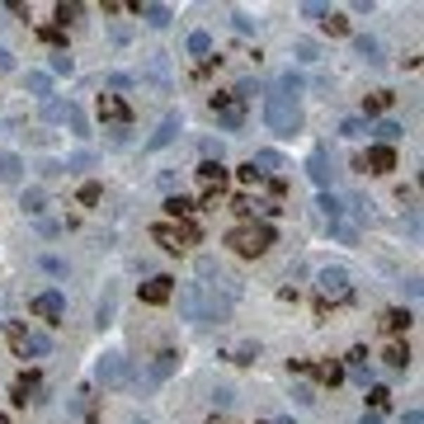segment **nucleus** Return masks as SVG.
I'll return each mask as SVG.
<instances>
[{
  "label": "nucleus",
  "mask_w": 424,
  "mask_h": 424,
  "mask_svg": "<svg viewBox=\"0 0 424 424\" xmlns=\"http://www.w3.org/2000/svg\"><path fill=\"white\" fill-rule=\"evenodd\" d=\"M264 123H269V132H278V137L302 132V99L297 94H288V90L264 94Z\"/></svg>",
  "instance_id": "obj_1"
},
{
  "label": "nucleus",
  "mask_w": 424,
  "mask_h": 424,
  "mask_svg": "<svg viewBox=\"0 0 424 424\" xmlns=\"http://www.w3.org/2000/svg\"><path fill=\"white\" fill-rule=\"evenodd\" d=\"M274 240H278V231H274L269 221H240V226L226 231V245H231L236 255H245V259H259Z\"/></svg>",
  "instance_id": "obj_2"
},
{
  "label": "nucleus",
  "mask_w": 424,
  "mask_h": 424,
  "mask_svg": "<svg viewBox=\"0 0 424 424\" xmlns=\"http://www.w3.org/2000/svg\"><path fill=\"white\" fill-rule=\"evenodd\" d=\"M94 382L109 387V392H118V387H132V382H137V368H132V359H127L123 349H109L104 359L94 363Z\"/></svg>",
  "instance_id": "obj_3"
},
{
  "label": "nucleus",
  "mask_w": 424,
  "mask_h": 424,
  "mask_svg": "<svg viewBox=\"0 0 424 424\" xmlns=\"http://www.w3.org/2000/svg\"><path fill=\"white\" fill-rule=\"evenodd\" d=\"M316 297H321V307H340V302L354 297V278H349L345 264H326L321 274H316Z\"/></svg>",
  "instance_id": "obj_4"
},
{
  "label": "nucleus",
  "mask_w": 424,
  "mask_h": 424,
  "mask_svg": "<svg viewBox=\"0 0 424 424\" xmlns=\"http://www.w3.org/2000/svg\"><path fill=\"white\" fill-rule=\"evenodd\" d=\"M5 335H10V349H15L19 359H47L52 354V340H47L43 330H29L24 321H10Z\"/></svg>",
  "instance_id": "obj_5"
},
{
  "label": "nucleus",
  "mask_w": 424,
  "mask_h": 424,
  "mask_svg": "<svg viewBox=\"0 0 424 424\" xmlns=\"http://www.w3.org/2000/svg\"><path fill=\"white\" fill-rule=\"evenodd\" d=\"M151 240H156L160 250L179 255V250H188V245H198V226H193V221H156V226H151Z\"/></svg>",
  "instance_id": "obj_6"
},
{
  "label": "nucleus",
  "mask_w": 424,
  "mask_h": 424,
  "mask_svg": "<svg viewBox=\"0 0 424 424\" xmlns=\"http://www.w3.org/2000/svg\"><path fill=\"white\" fill-rule=\"evenodd\" d=\"M207 109H212V118H217L226 132H240V127H245V104H240L231 90H217L207 99Z\"/></svg>",
  "instance_id": "obj_7"
},
{
  "label": "nucleus",
  "mask_w": 424,
  "mask_h": 424,
  "mask_svg": "<svg viewBox=\"0 0 424 424\" xmlns=\"http://www.w3.org/2000/svg\"><path fill=\"white\" fill-rule=\"evenodd\" d=\"M29 311L38 316V321H47V326H62V321H66V293H57V288H43V293H33Z\"/></svg>",
  "instance_id": "obj_8"
},
{
  "label": "nucleus",
  "mask_w": 424,
  "mask_h": 424,
  "mask_svg": "<svg viewBox=\"0 0 424 424\" xmlns=\"http://www.w3.org/2000/svg\"><path fill=\"white\" fill-rule=\"evenodd\" d=\"M99 118H104V123H109V132H118V127H127L132 123V109H127V99L123 94H99Z\"/></svg>",
  "instance_id": "obj_9"
},
{
  "label": "nucleus",
  "mask_w": 424,
  "mask_h": 424,
  "mask_svg": "<svg viewBox=\"0 0 424 424\" xmlns=\"http://www.w3.org/2000/svg\"><path fill=\"white\" fill-rule=\"evenodd\" d=\"M307 174H311V184L321 188V193H330V184H335V160H330L326 146H316L311 156H307Z\"/></svg>",
  "instance_id": "obj_10"
},
{
  "label": "nucleus",
  "mask_w": 424,
  "mask_h": 424,
  "mask_svg": "<svg viewBox=\"0 0 424 424\" xmlns=\"http://www.w3.org/2000/svg\"><path fill=\"white\" fill-rule=\"evenodd\" d=\"M179 132H184V113H179V109H170L165 118H160V127L151 132V137H146V151H160V146H170V141L179 137Z\"/></svg>",
  "instance_id": "obj_11"
},
{
  "label": "nucleus",
  "mask_w": 424,
  "mask_h": 424,
  "mask_svg": "<svg viewBox=\"0 0 424 424\" xmlns=\"http://www.w3.org/2000/svg\"><path fill=\"white\" fill-rule=\"evenodd\" d=\"M359 170H368V174H392V170H396V151H392V146H377V141H373V146H368V151L359 156Z\"/></svg>",
  "instance_id": "obj_12"
},
{
  "label": "nucleus",
  "mask_w": 424,
  "mask_h": 424,
  "mask_svg": "<svg viewBox=\"0 0 424 424\" xmlns=\"http://www.w3.org/2000/svg\"><path fill=\"white\" fill-rule=\"evenodd\" d=\"M137 293H141V302H146V307H165V302L174 297V278H165V274H151V278L141 283Z\"/></svg>",
  "instance_id": "obj_13"
},
{
  "label": "nucleus",
  "mask_w": 424,
  "mask_h": 424,
  "mask_svg": "<svg viewBox=\"0 0 424 424\" xmlns=\"http://www.w3.org/2000/svg\"><path fill=\"white\" fill-rule=\"evenodd\" d=\"M179 311H184V321L203 326V288H198V283H184V288H179Z\"/></svg>",
  "instance_id": "obj_14"
},
{
  "label": "nucleus",
  "mask_w": 424,
  "mask_h": 424,
  "mask_svg": "<svg viewBox=\"0 0 424 424\" xmlns=\"http://www.w3.org/2000/svg\"><path fill=\"white\" fill-rule=\"evenodd\" d=\"M38 392H43V377L33 373V368H24V373L15 377V406H29V401H38Z\"/></svg>",
  "instance_id": "obj_15"
},
{
  "label": "nucleus",
  "mask_w": 424,
  "mask_h": 424,
  "mask_svg": "<svg viewBox=\"0 0 424 424\" xmlns=\"http://www.w3.org/2000/svg\"><path fill=\"white\" fill-rule=\"evenodd\" d=\"M345 377H354L359 387H368V382H373V368H368V349H349V359H345Z\"/></svg>",
  "instance_id": "obj_16"
},
{
  "label": "nucleus",
  "mask_w": 424,
  "mask_h": 424,
  "mask_svg": "<svg viewBox=\"0 0 424 424\" xmlns=\"http://www.w3.org/2000/svg\"><path fill=\"white\" fill-rule=\"evenodd\" d=\"M193 174H198V179H203V184H207V193H217V188L226 184V179H231L221 160H198V170H193Z\"/></svg>",
  "instance_id": "obj_17"
},
{
  "label": "nucleus",
  "mask_w": 424,
  "mask_h": 424,
  "mask_svg": "<svg viewBox=\"0 0 424 424\" xmlns=\"http://www.w3.org/2000/svg\"><path fill=\"white\" fill-rule=\"evenodd\" d=\"M174 368H179V354H174V349H160L156 363H151V377H146V387H160V382H165Z\"/></svg>",
  "instance_id": "obj_18"
},
{
  "label": "nucleus",
  "mask_w": 424,
  "mask_h": 424,
  "mask_svg": "<svg viewBox=\"0 0 424 424\" xmlns=\"http://www.w3.org/2000/svg\"><path fill=\"white\" fill-rule=\"evenodd\" d=\"M250 165H255L259 174H264V179H278V174L288 170V160H283L278 151H255V156H250Z\"/></svg>",
  "instance_id": "obj_19"
},
{
  "label": "nucleus",
  "mask_w": 424,
  "mask_h": 424,
  "mask_svg": "<svg viewBox=\"0 0 424 424\" xmlns=\"http://www.w3.org/2000/svg\"><path fill=\"white\" fill-rule=\"evenodd\" d=\"M368 132H373V137H377V146H396V141L406 137V127L396 123V118H377V123L368 127Z\"/></svg>",
  "instance_id": "obj_20"
},
{
  "label": "nucleus",
  "mask_w": 424,
  "mask_h": 424,
  "mask_svg": "<svg viewBox=\"0 0 424 424\" xmlns=\"http://www.w3.org/2000/svg\"><path fill=\"white\" fill-rule=\"evenodd\" d=\"M132 10H137V15L146 19L151 29H165V24L174 19V10H170V5H151V0H141V5H132Z\"/></svg>",
  "instance_id": "obj_21"
},
{
  "label": "nucleus",
  "mask_w": 424,
  "mask_h": 424,
  "mask_svg": "<svg viewBox=\"0 0 424 424\" xmlns=\"http://www.w3.org/2000/svg\"><path fill=\"white\" fill-rule=\"evenodd\" d=\"M24 179V160L15 151H0V184H19Z\"/></svg>",
  "instance_id": "obj_22"
},
{
  "label": "nucleus",
  "mask_w": 424,
  "mask_h": 424,
  "mask_svg": "<svg viewBox=\"0 0 424 424\" xmlns=\"http://www.w3.org/2000/svg\"><path fill=\"white\" fill-rule=\"evenodd\" d=\"M193 198H184V193H170V198H165V212H170V221H188L193 217Z\"/></svg>",
  "instance_id": "obj_23"
},
{
  "label": "nucleus",
  "mask_w": 424,
  "mask_h": 424,
  "mask_svg": "<svg viewBox=\"0 0 424 424\" xmlns=\"http://www.w3.org/2000/svg\"><path fill=\"white\" fill-rule=\"evenodd\" d=\"M113 311H118V293H113V288H104V297H99V311H94V326H99V330L113 326Z\"/></svg>",
  "instance_id": "obj_24"
},
{
  "label": "nucleus",
  "mask_w": 424,
  "mask_h": 424,
  "mask_svg": "<svg viewBox=\"0 0 424 424\" xmlns=\"http://www.w3.org/2000/svg\"><path fill=\"white\" fill-rule=\"evenodd\" d=\"M410 321H415V316H410L406 307H392V311L382 316V330H387V335H401V330H410Z\"/></svg>",
  "instance_id": "obj_25"
},
{
  "label": "nucleus",
  "mask_w": 424,
  "mask_h": 424,
  "mask_svg": "<svg viewBox=\"0 0 424 424\" xmlns=\"http://www.w3.org/2000/svg\"><path fill=\"white\" fill-rule=\"evenodd\" d=\"M188 57H203V62H207V57H212V33H203V29H193V33H188Z\"/></svg>",
  "instance_id": "obj_26"
},
{
  "label": "nucleus",
  "mask_w": 424,
  "mask_h": 424,
  "mask_svg": "<svg viewBox=\"0 0 424 424\" xmlns=\"http://www.w3.org/2000/svg\"><path fill=\"white\" fill-rule=\"evenodd\" d=\"M19 207H24L29 217H43V212H47V193H43V188H24V198H19Z\"/></svg>",
  "instance_id": "obj_27"
},
{
  "label": "nucleus",
  "mask_w": 424,
  "mask_h": 424,
  "mask_svg": "<svg viewBox=\"0 0 424 424\" xmlns=\"http://www.w3.org/2000/svg\"><path fill=\"white\" fill-rule=\"evenodd\" d=\"M382 359H387V368L406 373V368H410V345H401V340H396V345H387V354H382Z\"/></svg>",
  "instance_id": "obj_28"
},
{
  "label": "nucleus",
  "mask_w": 424,
  "mask_h": 424,
  "mask_svg": "<svg viewBox=\"0 0 424 424\" xmlns=\"http://www.w3.org/2000/svg\"><path fill=\"white\" fill-rule=\"evenodd\" d=\"M316 377H321L326 387H340V382H345V363H335V359L316 363Z\"/></svg>",
  "instance_id": "obj_29"
},
{
  "label": "nucleus",
  "mask_w": 424,
  "mask_h": 424,
  "mask_svg": "<svg viewBox=\"0 0 424 424\" xmlns=\"http://www.w3.org/2000/svg\"><path fill=\"white\" fill-rule=\"evenodd\" d=\"M354 52H359L363 62H382V47H377V38H368V33L354 38Z\"/></svg>",
  "instance_id": "obj_30"
},
{
  "label": "nucleus",
  "mask_w": 424,
  "mask_h": 424,
  "mask_svg": "<svg viewBox=\"0 0 424 424\" xmlns=\"http://www.w3.org/2000/svg\"><path fill=\"white\" fill-rule=\"evenodd\" d=\"M29 94H38V99H52V76H47V71H29Z\"/></svg>",
  "instance_id": "obj_31"
},
{
  "label": "nucleus",
  "mask_w": 424,
  "mask_h": 424,
  "mask_svg": "<svg viewBox=\"0 0 424 424\" xmlns=\"http://www.w3.org/2000/svg\"><path fill=\"white\" fill-rule=\"evenodd\" d=\"M236 179H240V184H245V188H269V179H264V174H259V170H255L250 160H245V165L236 170Z\"/></svg>",
  "instance_id": "obj_32"
},
{
  "label": "nucleus",
  "mask_w": 424,
  "mask_h": 424,
  "mask_svg": "<svg viewBox=\"0 0 424 424\" xmlns=\"http://www.w3.org/2000/svg\"><path fill=\"white\" fill-rule=\"evenodd\" d=\"M226 359H231V363H245V368H250V363L259 359V345H255V340H245V345H236Z\"/></svg>",
  "instance_id": "obj_33"
},
{
  "label": "nucleus",
  "mask_w": 424,
  "mask_h": 424,
  "mask_svg": "<svg viewBox=\"0 0 424 424\" xmlns=\"http://www.w3.org/2000/svg\"><path fill=\"white\" fill-rule=\"evenodd\" d=\"M80 15H85V5H76V0L66 5V0H62V5H57V29H66V24H76Z\"/></svg>",
  "instance_id": "obj_34"
},
{
  "label": "nucleus",
  "mask_w": 424,
  "mask_h": 424,
  "mask_svg": "<svg viewBox=\"0 0 424 424\" xmlns=\"http://www.w3.org/2000/svg\"><path fill=\"white\" fill-rule=\"evenodd\" d=\"M321 212H326V221H330V226H335V221L345 217V203H340L335 193H321Z\"/></svg>",
  "instance_id": "obj_35"
},
{
  "label": "nucleus",
  "mask_w": 424,
  "mask_h": 424,
  "mask_svg": "<svg viewBox=\"0 0 424 424\" xmlns=\"http://www.w3.org/2000/svg\"><path fill=\"white\" fill-rule=\"evenodd\" d=\"M38 38H43V43H52V52H66V29H57V24L38 29Z\"/></svg>",
  "instance_id": "obj_36"
},
{
  "label": "nucleus",
  "mask_w": 424,
  "mask_h": 424,
  "mask_svg": "<svg viewBox=\"0 0 424 424\" xmlns=\"http://www.w3.org/2000/svg\"><path fill=\"white\" fill-rule=\"evenodd\" d=\"M66 123H71V132H76V137H90V123H85V113H80L76 104H66Z\"/></svg>",
  "instance_id": "obj_37"
},
{
  "label": "nucleus",
  "mask_w": 424,
  "mask_h": 424,
  "mask_svg": "<svg viewBox=\"0 0 424 424\" xmlns=\"http://www.w3.org/2000/svg\"><path fill=\"white\" fill-rule=\"evenodd\" d=\"M52 76H71V71H76V62H71V52H52Z\"/></svg>",
  "instance_id": "obj_38"
},
{
  "label": "nucleus",
  "mask_w": 424,
  "mask_h": 424,
  "mask_svg": "<svg viewBox=\"0 0 424 424\" xmlns=\"http://www.w3.org/2000/svg\"><path fill=\"white\" fill-rule=\"evenodd\" d=\"M43 118L47 123H66V104L62 99H43Z\"/></svg>",
  "instance_id": "obj_39"
},
{
  "label": "nucleus",
  "mask_w": 424,
  "mask_h": 424,
  "mask_svg": "<svg viewBox=\"0 0 424 424\" xmlns=\"http://www.w3.org/2000/svg\"><path fill=\"white\" fill-rule=\"evenodd\" d=\"M236 99H240V104H250V99H255V94H259V85H255V76H245V80H240V85H236Z\"/></svg>",
  "instance_id": "obj_40"
},
{
  "label": "nucleus",
  "mask_w": 424,
  "mask_h": 424,
  "mask_svg": "<svg viewBox=\"0 0 424 424\" xmlns=\"http://www.w3.org/2000/svg\"><path fill=\"white\" fill-rule=\"evenodd\" d=\"M321 29H326V33H349V19H345V15H335V10H330V15L321 19Z\"/></svg>",
  "instance_id": "obj_41"
},
{
  "label": "nucleus",
  "mask_w": 424,
  "mask_h": 424,
  "mask_svg": "<svg viewBox=\"0 0 424 424\" xmlns=\"http://www.w3.org/2000/svg\"><path fill=\"white\" fill-rule=\"evenodd\" d=\"M363 109H368V113H387V109H392V94H387V90H377L373 99L363 104Z\"/></svg>",
  "instance_id": "obj_42"
},
{
  "label": "nucleus",
  "mask_w": 424,
  "mask_h": 424,
  "mask_svg": "<svg viewBox=\"0 0 424 424\" xmlns=\"http://www.w3.org/2000/svg\"><path fill=\"white\" fill-rule=\"evenodd\" d=\"M297 57L302 62H321V47H316L311 38H297Z\"/></svg>",
  "instance_id": "obj_43"
},
{
  "label": "nucleus",
  "mask_w": 424,
  "mask_h": 424,
  "mask_svg": "<svg viewBox=\"0 0 424 424\" xmlns=\"http://www.w3.org/2000/svg\"><path fill=\"white\" fill-rule=\"evenodd\" d=\"M76 198H80L85 207H94L99 198H104V188H99V184H80V193H76Z\"/></svg>",
  "instance_id": "obj_44"
},
{
  "label": "nucleus",
  "mask_w": 424,
  "mask_h": 424,
  "mask_svg": "<svg viewBox=\"0 0 424 424\" xmlns=\"http://www.w3.org/2000/svg\"><path fill=\"white\" fill-rule=\"evenodd\" d=\"M90 165H94V156H90V151H76V156H66V165H62V170H90Z\"/></svg>",
  "instance_id": "obj_45"
},
{
  "label": "nucleus",
  "mask_w": 424,
  "mask_h": 424,
  "mask_svg": "<svg viewBox=\"0 0 424 424\" xmlns=\"http://www.w3.org/2000/svg\"><path fill=\"white\" fill-rule=\"evenodd\" d=\"M387 401H392V392H387V387H373V392H368V406H373L377 415L387 410Z\"/></svg>",
  "instance_id": "obj_46"
},
{
  "label": "nucleus",
  "mask_w": 424,
  "mask_h": 424,
  "mask_svg": "<svg viewBox=\"0 0 424 424\" xmlns=\"http://www.w3.org/2000/svg\"><path fill=\"white\" fill-rule=\"evenodd\" d=\"M363 132H368L363 118H345V123H340V137H363Z\"/></svg>",
  "instance_id": "obj_47"
},
{
  "label": "nucleus",
  "mask_w": 424,
  "mask_h": 424,
  "mask_svg": "<svg viewBox=\"0 0 424 424\" xmlns=\"http://www.w3.org/2000/svg\"><path fill=\"white\" fill-rule=\"evenodd\" d=\"M302 15H307V19H316V24H321V19L330 15V5H316V0H307V5H302Z\"/></svg>",
  "instance_id": "obj_48"
},
{
  "label": "nucleus",
  "mask_w": 424,
  "mask_h": 424,
  "mask_svg": "<svg viewBox=\"0 0 424 424\" xmlns=\"http://www.w3.org/2000/svg\"><path fill=\"white\" fill-rule=\"evenodd\" d=\"M293 396H297V406H311V401H316V392L307 387V382H297V387H293Z\"/></svg>",
  "instance_id": "obj_49"
},
{
  "label": "nucleus",
  "mask_w": 424,
  "mask_h": 424,
  "mask_svg": "<svg viewBox=\"0 0 424 424\" xmlns=\"http://www.w3.org/2000/svg\"><path fill=\"white\" fill-rule=\"evenodd\" d=\"M231 401H236V392H231V387H217V392H212V406H221V410H226Z\"/></svg>",
  "instance_id": "obj_50"
},
{
  "label": "nucleus",
  "mask_w": 424,
  "mask_h": 424,
  "mask_svg": "<svg viewBox=\"0 0 424 424\" xmlns=\"http://www.w3.org/2000/svg\"><path fill=\"white\" fill-rule=\"evenodd\" d=\"M231 24H236V33H255V19H250V15H240V10L231 15Z\"/></svg>",
  "instance_id": "obj_51"
},
{
  "label": "nucleus",
  "mask_w": 424,
  "mask_h": 424,
  "mask_svg": "<svg viewBox=\"0 0 424 424\" xmlns=\"http://www.w3.org/2000/svg\"><path fill=\"white\" fill-rule=\"evenodd\" d=\"M43 269H47V274H57V278H62V274H66V264H62V259H57V255H43Z\"/></svg>",
  "instance_id": "obj_52"
},
{
  "label": "nucleus",
  "mask_w": 424,
  "mask_h": 424,
  "mask_svg": "<svg viewBox=\"0 0 424 424\" xmlns=\"http://www.w3.org/2000/svg\"><path fill=\"white\" fill-rule=\"evenodd\" d=\"M43 174H47V179H57V174H66V170H62V160H43Z\"/></svg>",
  "instance_id": "obj_53"
},
{
  "label": "nucleus",
  "mask_w": 424,
  "mask_h": 424,
  "mask_svg": "<svg viewBox=\"0 0 424 424\" xmlns=\"http://www.w3.org/2000/svg\"><path fill=\"white\" fill-rule=\"evenodd\" d=\"M0 71H15V52L10 47H0Z\"/></svg>",
  "instance_id": "obj_54"
},
{
  "label": "nucleus",
  "mask_w": 424,
  "mask_h": 424,
  "mask_svg": "<svg viewBox=\"0 0 424 424\" xmlns=\"http://www.w3.org/2000/svg\"><path fill=\"white\" fill-rule=\"evenodd\" d=\"M401 424H424V410H406V415H401Z\"/></svg>",
  "instance_id": "obj_55"
},
{
  "label": "nucleus",
  "mask_w": 424,
  "mask_h": 424,
  "mask_svg": "<svg viewBox=\"0 0 424 424\" xmlns=\"http://www.w3.org/2000/svg\"><path fill=\"white\" fill-rule=\"evenodd\" d=\"M359 424H382V415H377V410H363V420Z\"/></svg>",
  "instance_id": "obj_56"
},
{
  "label": "nucleus",
  "mask_w": 424,
  "mask_h": 424,
  "mask_svg": "<svg viewBox=\"0 0 424 424\" xmlns=\"http://www.w3.org/2000/svg\"><path fill=\"white\" fill-rule=\"evenodd\" d=\"M274 424H297V420H293V415H283V420H274Z\"/></svg>",
  "instance_id": "obj_57"
},
{
  "label": "nucleus",
  "mask_w": 424,
  "mask_h": 424,
  "mask_svg": "<svg viewBox=\"0 0 424 424\" xmlns=\"http://www.w3.org/2000/svg\"><path fill=\"white\" fill-rule=\"evenodd\" d=\"M132 424H146V420H132Z\"/></svg>",
  "instance_id": "obj_58"
}]
</instances>
